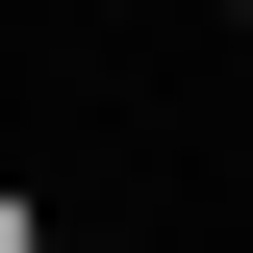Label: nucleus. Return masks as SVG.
<instances>
[{
    "mask_svg": "<svg viewBox=\"0 0 253 253\" xmlns=\"http://www.w3.org/2000/svg\"><path fill=\"white\" fill-rule=\"evenodd\" d=\"M0 253H51V228H26V203H0Z\"/></svg>",
    "mask_w": 253,
    "mask_h": 253,
    "instance_id": "obj_1",
    "label": "nucleus"
}]
</instances>
